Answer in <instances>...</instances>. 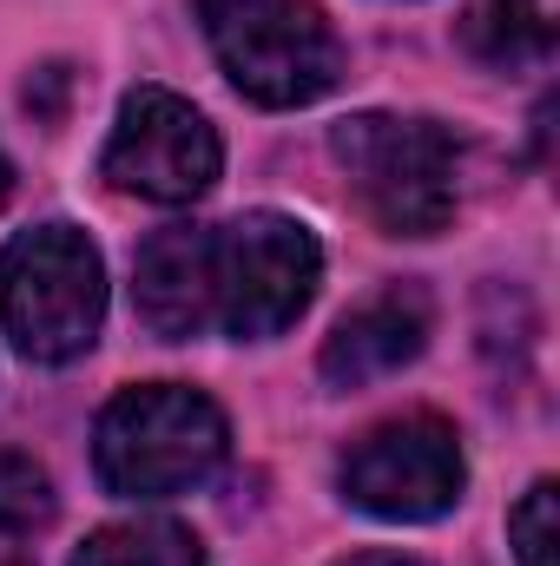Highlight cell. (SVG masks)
<instances>
[{"mask_svg":"<svg viewBox=\"0 0 560 566\" xmlns=\"http://www.w3.org/2000/svg\"><path fill=\"white\" fill-rule=\"evenodd\" d=\"M225 409L185 382H145L106 402L93 428V474L120 501H172L225 468Z\"/></svg>","mask_w":560,"mask_h":566,"instance_id":"6da1fadb","label":"cell"},{"mask_svg":"<svg viewBox=\"0 0 560 566\" xmlns=\"http://www.w3.org/2000/svg\"><path fill=\"white\" fill-rule=\"evenodd\" d=\"M0 323L20 356L73 363L100 343L106 264L73 224H33L0 251Z\"/></svg>","mask_w":560,"mask_h":566,"instance_id":"7a4b0ae2","label":"cell"},{"mask_svg":"<svg viewBox=\"0 0 560 566\" xmlns=\"http://www.w3.org/2000/svg\"><path fill=\"white\" fill-rule=\"evenodd\" d=\"M198 27L251 106H310L343 80V40L317 0H198Z\"/></svg>","mask_w":560,"mask_h":566,"instance_id":"3957f363","label":"cell"},{"mask_svg":"<svg viewBox=\"0 0 560 566\" xmlns=\"http://www.w3.org/2000/svg\"><path fill=\"white\" fill-rule=\"evenodd\" d=\"M336 165L356 185V205L390 238H435L448 231L462 205V151L435 119H396V113H356L336 126Z\"/></svg>","mask_w":560,"mask_h":566,"instance_id":"277c9868","label":"cell"},{"mask_svg":"<svg viewBox=\"0 0 560 566\" xmlns=\"http://www.w3.org/2000/svg\"><path fill=\"white\" fill-rule=\"evenodd\" d=\"M323 283V251L310 224L283 211H245L218 224V329L238 343L283 336Z\"/></svg>","mask_w":560,"mask_h":566,"instance_id":"5b68a950","label":"cell"},{"mask_svg":"<svg viewBox=\"0 0 560 566\" xmlns=\"http://www.w3.org/2000/svg\"><path fill=\"white\" fill-rule=\"evenodd\" d=\"M100 171L113 191H133L152 205H191L218 185L225 145L191 99H178L165 86H139L120 106V126L100 151Z\"/></svg>","mask_w":560,"mask_h":566,"instance_id":"8992f818","label":"cell"},{"mask_svg":"<svg viewBox=\"0 0 560 566\" xmlns=\"http://www.w3.org/2000/svg\"><path fill=\"white\" fill-rule=\"evenodd\" d=\"M468 461L455 428L435 416H403V422L370 428L343 454V494L350 507L376 521H442L462 501Z\"/></svg>","mask_w":560,"mask_h":566,"instance_id":"52a82bcc","label":"cell"},{"mask_svg":"<svg viewBox=\"0 0 560 566\" xmlns=\"http://www.w3.org/2000/svg\"><path fill=\"white\" fill-rule=\"evenodd\" d=\"M139 323L165 343H191L218 329V224H165L152 231L133 271Z\"/></svg>","mask_w":560,"mask_h":566,"instance_id":"ba28073f","label":"cell"},{"mask_svg":"<svg viewBox=\"0 0 560 566\" xmlns=\"http://www.w3.org/2000/svg\"><path fill=\"white\" fill-rule=\"evenodd\" d=\"M428 323H435V310H428V296H422L416 283H390L383 296L356 303L330 329V343H323V382L330 389H370V382L409 369L422 356V343H428Z\"/></svg>","mask_w":560,"mask_h":566,"instance_id":"9c48e42d","label":"cell"},{"mask_svg":"<svg viewBox=\"0 0 560 566\" xmlns=\"http://www.w3.org/2000/svg\"><path fill=\"white\" fill-rule=\"evenodd\" d=\"M560 40V0H475L468 46L495 66H541Z\"/></svg>","mask_w":560,"mask_h":566,"instance_id":"30bf717a","label":"cell"},{"mask_svg":"<svg viewBox=\"0 0 560 566\" xmlns=\"http://www.w3.org/2000/svg\"><path fill=\"white\" fill-rule=\"evenodd\" d=\"M73 566H205V547L178 521H120V527H100L73 554Z\"/></svg>","mask_w":560,"mask_h":566,"instance_id":"8fae6325","label":"cell"},{"mask_svg":"<svg viewBox=\"0 0 560 566\" xmlns=\"http://www.w3.org/2000/svg\"><path fill=\"white\" fill-rule=\"evenodd\" d=\"M53 481H46V468L33 461V454H20V448H0V534H40L46 521H53Z\"/></svg>","mask_w":560,"mask_h":566,"instance_id":"7c38bea8","label":"cell"},{"mask_svg":"<svg viewBox=\"0 0 560 566\" xmlns=\"http://www.w3.org/2000/svg\"><path fill=\"white\" fill-rule=\"evenodd\" d=\"M560 488L554 481H535L521 494V507L508 514V541H515V560L521 566H560V527H554Z\"/></svg>","mask_w":560,"mask_h":566,"instance_id":"4fadbf2b","label":"cell"},{"mask_svg":"<svg viewBox=\"0 0 560 566\" xmlns=\"http://www.w3.org/2000/svg\"><path fill=\"white\" fill-rule=\"evenodd\" d=\"M336 566H428L416 554H396V547H370V554H343Z\"/></svg>","mask_w":560,"mask_h":566,"instance_id":"5bb4252c","label":"cell"},{"mask_svg":"<svg viewBox=\"0 0 560 566\" xmlns=\"http://www.w3.org/2000/svg\"><path fill=\"white\" fill-rule=\"evenodd\" d=\"M13 191V165H7V151H0V198Z\"/></svg>","mask_w":560,"mask_h":566,"instance_id":"9a60e30c","label":"cell"}]
</instances>
